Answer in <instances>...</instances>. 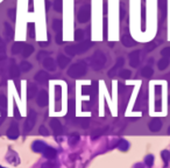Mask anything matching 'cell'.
Listing matches in <instances>:
<instances>
[{
	"label": "cell",
	"mask_w": 170,
	"mask_h": 168,
	"mask_svg": "<svg viewBox=\"0 0 170 168\" xmlns=\"http://www.w3.org/2000/svg\"><path fill=\"white\" fill-rule=\"evenodd\" d=\"M86 71H88V67H86L85 62L79 61V62L72 64L71 67L69 68L68 75L72 78H77V77H82L83 75H85Z\"/></svg>",
	"instance_id": "obj_1"
},
{
	"label": "cell",
	"mask_w": 170,
	"mask_h": 168,
	"mask_svg": "<svg viewBox=\"0 0 170 168\" xmlns=\"http://www.w3.org/2000/svg\"><path fill=\"white\" fill-rule=\"evenodd\" d=\"M90 62H91V67L94 70H100L105 65V63H106V56H105V54L103 52L97 50L96 53L92 55Z\"/></svg>",
	"instance_id": "obj_2"
},
{
	"label": "cell",
	"mask_w": 170,
	"mask_h": 168,
	"mask_svg": "<svg viewBox=\"0 0 170 168\" xmlns=\"http://www.w3.org/2000/svg\"><path fill=\"white\" fill-rule=\"evenodd\" d=\"M90 8H91L90 5H85V6H83V7L79 9L77 18H78V21H79L81 24H85V22L89 21L90 17H91V9Z\"/></svg>",
	"instance_id": "obj_3"
},
{
	"label": "cell",
	"mask_w": 170,
	"mask_h": 168,
	"mask_svg": "<svg viewBox=\"0 0 170 168\" xmlns=\"http://www.w3.org/2000/svg\"><path fill=\"white\" fill-rule=\"evenodd\" d=\"M35 120H36V112L34 110H30L28 112L27 119H26V123H25V131L26 132H29L34 125H35Z\"/></svg>",
	"instance_id": "obj_4"
},
{
	"label": "cell",
	"mask_w": 170,
	"mask_h": 168,
	"mask_svg": "<svg viewBox=\"0 0 170 168\" xmlns=\"http://www.w3.org/2000/svg\"><path fill=\"white\" fill-rule=\"evenodd\" d=\"M50 127L51 130L55 132V134L60 135V134H63V125L61 124V122L56 118H51L50 120Z\"/></svg>",
	"instance_id": "obj_5"
},
{
	"label": "cell",
	"mask_w": 170,
	"mask_h": 168,
	"mask_svg": "<svg viewBox=\"0 0 170 168\" xmlns=\"http://www.w3.org/2000/svg\"><path fill=\"white\" fill-rule=\"evenodd\" d=\"M48 92L45 91V90H42V91H40L39 92V95H37V99H36V102H37V105L41 106V107H45V106L48 105Z\"/></svg>",
	"instance_id": "obj_6"
},
{
	"label": "cell",
	"mask_w": 170,
	"mask_h": 168,
	"mask_svg": "<svg viewBox=\"0 0 170 168\" xmlns=\"http://www.w3.org/2000/svg\"><path fill=\"white\" fill-rule=\"evenodd\" d=\"M129 64L133 68H136L140 64V50H135L129 54Z\"/></svg>",
	"instance_id": "obj_7"
},
{
	"label": "cell",
	"mask_w": 170,
	"mask_h": 168,
	"mask_svg": "<svg viewBox=\"0 0 170 168\" xmlns=\"http://www.w3.org/2000/svg\"><path fill=\"white\" fill-rule=\"evenodd\" d=\"M91 46H93L92 42H82V43L77 44V46H75V52L76 54H83L85 53L86 50H89L90 48H91Z\"/></svg>",
	"instance_id": "obj_8"
},
{
	"label": "cell",
	"mask_w": 170,
	"mask_h": 168,
	"mask_svg": "<svg viewBox=\"0 0 170 168\" xmlns=\"http://www.w3.org/2000/svg\"><path fill=\"white\" fill-rule=\"evenodd\" d=\"M7 137L11 138V139H17L19 137V127L15 122L11 125L9 128L7 130Z\"/></svg>",
	"instance_id": "obj_9"
},
{
	"label": "cell",
	"mask_w": 170,
	"mask_h": 168,
	"mask_svg": "<svg viewBox=\"0 0 170 168\" xmlns=\"http://www.w3.org/2000/svg\"><path fill=\"white\" fill-rule=\"evenodd\" d=\"M162 127V120L160 118H154L152 122L149 123V128L153 132H157L160 131Z\"/></svg>",
	"instance_id": "obj_10"
},
{
	"label": "cell",
	"mask_w": 170,
	"mask_h": 168,
	"mask_svg": "<svg viewBox=\"0 0 170 168\" xmlns=\"http://www.w3.org/2000/svg\"><path fill=\"white\" fill-rule=\"evenodd\" d=\"M121 43L124 44L125 47H133L136 44V41L128 34H125V35L121 36Z\"/></svg>",
	"instance_id": "obj_11"
},
{
	"label": "cell",
	"mask_w": 170,
	"mask_h": 168,
	"mask_svg": "<svg viewBox=\"0 0 170 168\" xmlns=\"http://www.w3.org/2000/svg\"><path fill=\"white\" fill-rule=\"evenodd\" d=\"M35 81L37 83H40V84H45L48 80H49V77H48V74L45 72V71H39L37 74L35 75Z\"/></svg>",
	"instance_id": "obj_12"
},
{
	"label": "cell",
	"mask_w": 170,
	"mask_h": 168,
	"mask_svg": "<svg viewBox=\"0 0 170 168\" xmlns=\"http://www.w3.org/2000/svg\"><path fill=\"white\" fill-rule=\"evenodd\" d=\"M45 147H47V145L43 141H40V140H36L32 145V150L34 152H43L45 150Z\"/></svg>",
	"instance_id": "obj_13"
},
{
	"label": "cell",
	"mask_w": 170,
	"mask_h": 168,
	"mask_svg": "<svg viewBox=\"0 0 170 168\" xmlns=\"http://www.w3.org/2000/svg\"><path fill=\"white\" fill-rule=\"evenodd\" d=\"M43 65H45V69H48L49 71H54L56 69L55 67V61L51 57H45V61H43Z\"/></svg>",
	"instance_id": "obj_14"
},
{
	"label": "cell",
	"mask_w": 170,
	"mask_h": 168,
	"mask_svg": "<svg viewBox=\"0 0 170 168\" xmlns=\"http://www.w3.org/2000/svg\"><path fill=\"white\" fill-rule=\"evenodd\" d=\"M43 153H45V157L48 160L55 159V157H56V154H57L56 150H54L53 147H45V150L43 151Z\"/></svg>",
	"instance_id": "obj_15"
},
{
	"label": "cell",
	"mask_w": 170,
	"mask_h": 168,
	"mask_svg": "<svg viewBox=\"0 0 170 168\" xmlns=\"http://www.w3.org/2000/svg\"><path fill=\"white\" fill-rule=\"evenodd\" d=\"M57 63H58L60 68H65L70 63V59L66 57V56H64V55H60L58 59H57Z\"/></svg>",
	"instance_id": "obj_16"
},
{
	"label": "cell",
	"mask_w": 170,
	"mask_h": 168,
	"mask_svg": "<svg viewBox=\"0 0 170 168\" xmlns=\"http://www.w3.org/2000/svg\"><path fill=\"white\" fill-rule=\"evenodd\" d=\"M23 47H25V43L23 42H15V43L13 44V47H12V53L13 54H20L22 53V50H23Z\"/></svg>",
	"instance_id": "obj_17"
},
{
	"label": "cell",
	"mask_w": 170,
	"mask_h": 168,
	"mask_svg": "<svg viewBox=\"0 0 170 168\" xmlns=\"http://www.w3.org/2000/svg\"><path fill=\"white\" fill-rule=\"evenodd\" d=\"M9 74H11V77L12 78H17L19 75H20V68H19L17 64H12L11 68H9Z\"/></svg>",
	"instance_id": "obj_18"
},
{
	"label": "cell",
	"mask_w": 170,
	"mask_h": 168,
	"mask_svg": "<svg viewBox=\"0 0 170 168\" xmlns=\"http://www.w3.org/2000/svg\"><path fill=\"white\" fill-rule=\"evenodd\" d=\"M33 53H34V47H33L32 44H25L23 50H22L23 57H29Z\"/></svg>",
	"instance_id": "obj_19"
},
{
	"label": "cell",
	"mask_w": 170,
	"mask_h": 168,
	"mask_svg": "<svg viewBox=\"0 0 170 168\" xmlns=\"http://www.w3.org/2000/svg\"><path fill=\"white\" fill-rule=\"evenodd\" d=\"M37 94V88H36L35 84H28L27 89V97L28 98H33Z\"/></svg>",
	"instance_id": "obj_20"
},
{
	"label": "cell",
	"mask_w": 170,
	"mask_h": 168,
	"mask_svg": "<svg viewBox=\"0 0 170 168\" xmlns=\"http://www.w3.org/2000/svg\"><path fill=\"white\" fill-rule=\"evenodd\" d=\"M0 110L2 111L4 116L6 115V110H7V99L4 95H0Z\"/></svg>",
	"instance_id": "obj_21"
},
{
	"label": "cell",
	"mask_w": 170,
	"mask_h": 168,
	"mask_svg": "<svg viewBox=\"0 0 170 168\" xmlns=\"http://www.w3.org/2000/svg\"><path fill=\"white\" fill-rule=\"evenodd\" d=\"M168 65H169V59L168 57H162L161 60L159 61V63H157V67H159L160 70H164Z\"/></svg>",
	"instance_id": "obj_22"
},
{
	"label": "cell",
	"mask_w": 170,
	"mask_h": 168,
	"mask_svg": "<svg viewBox=\"0 0 170 168\" xmlns=\"http://www.w3.org/2000/svg\"><path fill=\"white\" fill-rule=\"evenodd\" d=\"M140 74L142 75L143 77H152L153 74H154V70H153L150 67H144V68L141 69Z\"/></svg>",
	"instance_id": "obj_23"
},
{
	"label": "cell",
	"mask_w": 170,
	"mask_h": 168,
	"mask_svg": "<svg viewBox=\"0 0 170 168\" xmlns=\"http://www.w3.org/2000/svg\"><path fill=\"white\" fill-rule=\"evenodd\" d=\"M53 29H54L56 33L57 32H62V20L55 19L54 21H53Z\"/></svg>",
	"instance_id": "obj_24"
},
{
	"label": "cell",
	"mask_w": 170,
	"mask_h": 168,
	"mask_svg": "<svg viewBox=\"0 0 170 168\" xmlns=\"http://www.w3.org/2000/svg\"><path fill=\"white\" fill-rule=\"evenodd\" d=\"M27 34H28V37H30V39H34V37H35V25H34L33 22L28 24Z\"/></svg>",
	"instance_id": "obj_25"
},
{
	"label": "cell",
	"mask_w": 170,
	"mask_h": 168,
	"mask_svg": "<svg viewBox=\"0 0 170 168\" xmlns=\"http://www.w3.org/2000/svg\"><path fill=\"white\" fill-rule=\"evenodd\" d=\"M84 35H85V33H84L83 29H76V32H75V40L76 41H82L84 39Z\"/></svg>",
	"instance_id": "obj_26"
},
{
	"label": "cell",
	"mask_w": 170,
	"mask_h": 168,
	"mask_svg": "<svg viewBox=\"0 0 170 168\" xmlns=\"http://www.w3.org/2000/svg\"><path fill=\"white\" fill-rule=\"evenodd\" d=\"M79 140V135L78 134H76V133H72L71 135L69 137V144L71 145V146H75L77 142Z\"/></svg>",
	"instance_id": "obj_27"
},
{
	"label": "cell",
	"mask_w": 170,
	"mask_h": 168,
	"mask_svg": "<svg viewBox=\"0 0 170 168\" xmlns=\"http://www.w3.org/2000/svg\"><path fill=\"white\" fill-rule=\"evenodd\" d=\"M20 69L23 71V72H27L32 69V64L29 62H26V61H23V62H21L20 64Z\"/></svg>",
	"instance_id": "obj_28"
},
{
	"label": "cell",
	"mask_w": 170,
	"mask_h": 168,
	"mask_svg": "<svg viewBox=\"0 0 170 168\" xmlns=\"http://www.w3.org/2000/svg\"><path fill=\"white\" fill-rule=\"evenodd\" d=\"M5 27H6V35H7V39L8 40H12L13 39V28L9 26V24H5Z\"/></svg>",
	"instance_id": "obj_29"
},
{
	"label": "cell",
	"mask_w": 170,
	"mask_h": 168,
	"mask_svg": "<svg viewBox=\"0 0 170 168\" xmlns=\"http://www.w3.org/2000/svg\"><path fill=\"white\" fill-rule=\"evenodd\" d=\"M63 1L62 0H55L54 1V9L56 12H62Z\"/></svg>",
	"instance_id": "obj_30"
},
{
	"label": "cell",
	"mask_w": 170,
	"mask_h": 168,
	"mask_svg": "<svg viewBox=\"0 0 170 168\" xmlns=\"http://www.w3.org/2000/svg\"><path fill=\"white\" fill-rule=\"evenodd\" d=\"M64 50H65V53L68 54L69 56H75V55H76L75 46H66V47L64 48Z\"/></svg>",
	"instance_id": "obj_31"
},
{
	"label": "cell",
	"mask_w": 170,
	"mask_h": 168,
	"mask_svg": "<svg viewBox=\"0 0 170 168\" xmlns=\"http://www.w3.org/2000/svg\"><path fill=\"white\" fill-rule=\"evenodd\" d=\"M118 147H119L121 151H127L128 150V147H129V144L126 141V140H120L119 144H118Z\"/></svg>",
	"instance_id": "obj_32"
},
{
	"label": "cell",
	"mask_w": 170,
	"mask_h": 168,
	"mask_svg": "<svg viewBox=\"0 0 170 168\" xmlns=\"http://www.w3.org/2000/svg\"><path fill=\"white\" fill-rule=\"evenodd\" d=\"M69 116H72L73 115V112H75V102H73V99H70L69 100Z\"/></svg>",
	"instance_id": "obj_33"
},
{
	"label": "cell",
	"mask_w": 170,
	"mask_h": 168,
	"mask_svg": "<svg viewBox=\"0 0 170 168\" xmlns=\"http://www.w3.org/2000/svg\"><path fill=\"white\" fill-rule=\"evenodd\" d=\"M131 75H132V72L129 70H121L120 71V76L122 77V78H125V80H128L129 77H131Z\"/></svg>",
	"instance_id": "obj_34"
},
{
	"label": "cell",
	"mask_w": 170,
	"mask_h": 168,
	"mask_svg": "<svg viewBox=\"0 0 170 168\" xmlns=\"http://www.w3.org/2000/svg\"><path fill=\"white\" fill-rule=\"evenodd\" d=\"M82 91H83V95H90V94H92V87L85 85V87L82 88Z\"/></svg>",
	"instance_id": "obj_35"
},
{
	"label": "cell",
	"mask_w": 170,
	"mask_h": 168,
	"mask_svg": "<svg viewBox=\"0 0 170 168\" xmlns=\"http://www.w3.org/2000/svg\"><path fill=\"white\" fill-rule=\"evenodd\" d=\"M42 168H57V165L56 162H53V161H48L42 165Z\"/></svg>",
	"instance_id": "obj_36"
},
{
	"label": "cell",
	"mask_w": 170,
	"mask_h": 168,
	"mask_svg": "<svg viewBox=\"0 0 170 168\" xmlns=\"http://www.w3.org/2000/svg\"><path fill=\"white\" fill-rule=\"evenodd\" d=\"M162 158H163V161L167 163L170 159V153L168 151H163V152H162Z\"/></svg>",
	"instance_id": "obj_37"
},
{
	"label": "cell",
	"mask_w": 170,
	"mask_h": 168,
	"mask_svg": "<svg viewBox=\"0 0 170 168\" xmlns=\"http://www.w3.org/2000/svg\"><path fill=\"white\" fill-rule=\"evenodd\" d=\"M161 55L163 56V57H170V47L163 48L161 52Z\"/></svg>",
	"instance_id": "obj_38"
},
{
	"label": "cell",
	"mask_w": 170,
	"mask_h": 168,
	"mask_svg": "<svg viewBox=\"0 0 170 168\" xmlns=\"http://www.w3.org/2000/svg\"><path fill=\"white\" fill-rule=\"evenodd\" d=\"M82 122H79V124H81L82 127H88L90 124V122H89V118H82L81 119Z\"/></svg>",
	"instance_id": "obj_39"
},
{
	"label": "cell",
	"mask_w": 170,
	"mask_h": 168,
	"mask_svg": "<svg viewBox=\"0 0 170 168\" xmlns=\"http://www.w3.org/2000/svg\"><path fill=\"white\" fill-rule=\"evenodd\" d=\"M55 40H56V42L58 44H61L63 42V39H62V32H57L56 33V37H55Z\"/></svg>",
	"instance_id": "obj_40"
},
{
	"label": "cell",
	"mask_w": 170,
	"mask_h": 168,
	"mask_svg": "<svg viewBox=\"0 0 170 168\" xmlns=\"http://www.w3.org/2000/svg\"><path fill=\"white\" fill-rule=\"evenodd\" d=\"M144 162H146L147 166H152L153 162H154V157H153V155H148V157L146 158V160H144Z\"/></svg>",
	"instance_id": "obj_41"
},
{
	"label": "cell",
	"mask_w": 170,
	"mask_h": 168,
	"mask_svg": "<svg viewBox=\"0 0 170 168\" xmlns=\"http://www.w3.org/2000/svg\"><path fill=\"white\" fill-rule=\"evenodd\" d=\"M124 59L122 57H120V59H118V62H116V67H114V69H119L121 65H124Z\"/></svg>",
	"instance_id": "obj_42"
},
{
	"label": "cell",
	"mask_w": 170,
	"mask_h": 168,
	"mask_svg": "<svg viewBox=\"0 0 170 168\" xmlns=\"http://www.w3.org/2000/svg\"><path fill=\"white\" fill-rule=\"evenodd\" d=\"M154 48H155V43H154V42H150V43L147 44L146 50H147V52H152V50H154Z\"/></svg>",
	"instance_id": "obj_43"
},
{
	"label": "cell",
	"mask_w": 170,
	"mask_h": 168,
	"mask_svg": "<svg viewBox=\"0 0 170 168\" xmlns=\"http://www.w3.org/2000/svg\"><path fill=\"white\" fill-rule=\"evenodd\" d=\"M8 15L12 18V20H15V9L14 8H11L8 11Z\"/></svg>",
	"instance_id": "obj_44"
},
{
	"label": "cell",
	"mask_w": 170,
	"mask_h": 168,
	"mask_svg": "<svg viewBox=\"0 0 170 168\" xmlns=\"http://www.w3.org/2000/svg\"><path fill=\"white\" fill-rule=\"evenodd\" d=\"M40 133H41L42 135H49V132L47 131V128H45V126H41V127H40Z\"/></svg>",
	"instance_id": "obj_45"
},
{
	"label": "cell",
	"mask_w": 170,
	"mask_h": 168,
	"mask_svg": "<svg viewBox=\"0 0 170 168\" xmlns=\"http://www.w3.org/2000/svg\"><path fill=\"white\" fill-rule=\"evenodd\" d=\"M14 116H15L17 119H20V118H21V115H20V112H19V110L17 106H14Z\"/></svg>",
	"instance_id": "obj_46"
},
{
	"label": "cell",
	"mask_w": 170,
	"mask_h": 168,
	"mask_svg": "<svg viewBox=\"0 0 170 168\" xmlns=\"http://www.w3.org/2000/svg\"><path fill=\"white\" fill-rule=\"evenodd\" d=\"M43 55H48V53H45V52L40 53L39 55H37V60H39V61H41V60H42V57H43Z\"/></svg>",
	"instance_id": "obj_47"
},
{
	"label": "cell",
	"mask_w": 170,
	"mask_h": 168,
	"mask_svg": "<svg viewBox=\"0 0 170 168\" xmlns=\"http://www.w3.org/2000/svg\"><path fill=\"white\" fill-rule=\"evenodd\" d=\"M125 17V9H124V7L121 6V8H120V18L122 19Z\"/></svg>",
	"instance_id": "obj_48"
},
{
	"label": "cell",
	"mask_w": 170,
	"mask_h": 168,
	"mask_svg": "<svg viewBox=\"0 0 170 168\" xmlns=\"http://www.w3.org/2000/svg\"><path fill=\"white\" fill-rule=\"evenodd\" d=\"M48 43H49V41H47V42H40V46L41 47H45V46H48Z\"/></svg>",
	"instance_id": "obj_49"
},
{
	"label": "cell",
	"mask_w": 170,
	"mask_h": 168,
	"mask_svg": "<svg viewBox=\"0 0 170 168\" xmlns=\"http://www.w3.org/2000/svg\"><path fill=\"white\" fill-rule=\"evenodd\" d=\"M5 57H6V56H5V54H4V53H1V52H0V61H1V60H4Z\"/></svg>",
	"instance_id": "obj_50"
},
{
	"label": "cell",
	"mask_w": 170,
	"mask_h": 168,
	"mask_svg": "<svg viewBox=\"0 0 170 168\" xmlns=\"http://www.w3.org/2000/svg\"><path fill=\"white\" fill-rule=\"evenodd\" d=\"M49 7H50V2L49 1H45V8L49 9Z\"/></svg>",
	"instance_id": "obj_51"
},
{
	"label": "cell",
	"mask_w": 170,
	"mask_h": 168,
	"mask_svg": "<svg viewBox=\"0 0 170 168\" xmlns=\"http://www.w3.org/2000/svg\"><path fill=\"white\" fill-rule=\"evenodd\" d=\"M168 132H169V133H170V127H169V130H168Z\"/></svg>",
	"instance_id": "obj_52"
},
{
	"label": "cell",
	"mask_w": 170,
	"mask_h": 168,
	"mask_svg": "<svg viewBox=\"0 0 170 168\" xmlns=\"http://www.w3.org/2000/svg\"><path fill=\"white\" fill-rule=\"evenodd\" d=\"M0 168H4V167H1V166H0Z\"/></svg>",
	"instance_id": "obj_53"
},
{
	"label": "cell",
	"mask_w": 170,
	"mask_h": 168,
	"mask_svg": "<svg viewBox=\"0 0 170 168\" xmlns=\"http://www.w3.org/2000/svg\"><path fill=\"white\" fill-rule=\"evenodd\" d=\"M136 168H140V167H136ZM141 168H142V167H141Z\"/></svg>",
	"instance_id": "obj_54"
}]
</instances>
